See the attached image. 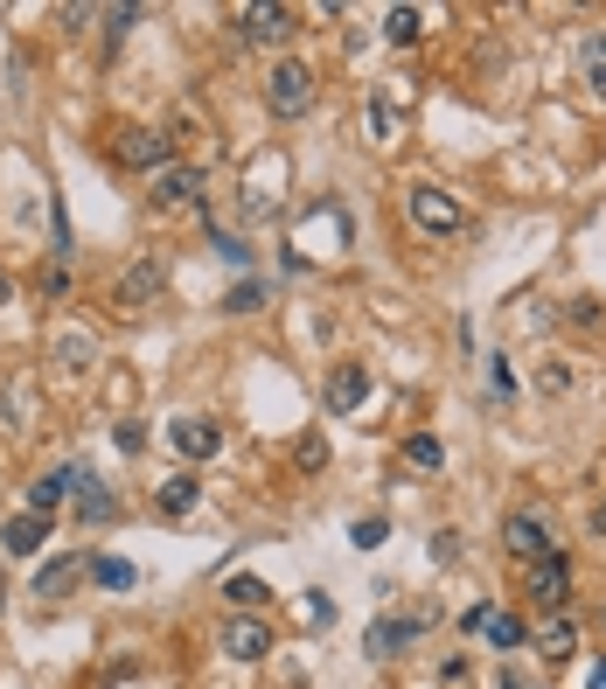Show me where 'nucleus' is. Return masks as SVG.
Returning <instances> with one entry per match:
<instances>
[{
	"mask_svg": "<svg viewBox=\"0 0 606 689\" xmlns=\"http://www.w3.org/2000/svg\"><path fill=\"white\" fill-rule=\"evenodd\" d=\"M119 161L161 174V168H168V140H161V132H147V126H126V132H119Z\"/></svg>",
	"mask_w": 606,
	"mask_h": 689,
	"instance_id": "1a4fd4ad",
	"label": "nucleus"
},
{
	"mask_svg": "<svg viewBox=\"0 0 606 689\" xmlns=\"http://www.w3.org/2000/svg\"><path fill=\"white\" fill-rule=\"evenodd\" d=\"M133 21H140V8H105V42H119Z\"/></svg>",
	"mask_w": 606,
	"mask_h": 689,
	"instance_id": "bb28decb",
	"label": "nucleus"
},
{
	"mask_svg": "<svg viewBox=\"0 0 606 689\" xmlns=\"http://www.w3.org/2000/svg\"><path fill=\"white\" fill-rule=\"evenodd\" d=\"M70 488H77V467H63V473H42V481L29 488V516H57Z\"/></svg>",
	"mask_w": 606,
	"mask_h": 689,
	"instance_id": "2eb2a0df",
	"label": "nucleus"
},
{
	"mask_svg": "<svg viewBox=\"0 0 606 689\" xmlns=\"http://www.w3.org/2000/svg\"><path fill=\"white\" fill-rule=\"evenodd\" d=\"M384 36L390 42H418V36H426V14H418V8H390L384 14Z\"/></svg>",
	"mask_w": 606,
	"mask_h": 689,
	"instance_id": "4be33fe9",
	"label": "nucleus"
},
{
	"mask_svg": "<svg viewBox=\"0 0 606 689\" xmlns=\"http://www.w3.org/2000/svg\"><path fill=\"white\" fill-rule=\"evenodd\" d=\"M0 300H8V279H0Z\"/></svg>",
	"mask_w": 606,
	"mask_h": 689,
	"instance_id": "f704fd0d",
	"label": "nucleus"
},
{
	"mask_svg": "<svg viewBox=\"0 0 606 689\" xmlns=\"http://www.w3.org/2000/svg\"><path fill=\"white\" fill-rule=\"evenodd\" d=\"M42 543H49V516H29V509H21V516L8 522V550H14V558H36Z\"/></svg>",
	"mask_w": 606,
	"mask_h": 689,
	"instance_id": "dca6fc26",
	"label": "nucleus"
},
{
	"mask_svg": "<svg viewBox=\"0 0 606 689\" xmlns=\"http://www.w3.org/2000/svg\"><path fill=\"white\" fill-rule=\"evenodd\" d=\"M209 244H217V251H223L230 264H245V244H237V237H230V230H217V223H209Z\"/></svg>",
	"mask_w": 606,
	"mask_h": 689,
	"instance_id": "c756f323",
	"label": "nucleus"
},
{
	"mask_svg": "<svg viewBox=\"0 0 606 689\" xmlns=\"http://www.w3.org/2000/svg\"><path fill=\"white\" fill-rule=\"evenodd\" d=\"M77 509H85V522H112L119 501H112V488H98L91 473H77Z\"/></svg>",
	"mask_w": 606,
	"mask_h": 689,
	"instance_id": "f3484780",
	"label": "nucleus"
},
{
	"mask_svg": "<svg viewBox=\"0 0 606 689\" xmlns=\"http://www.w3.org/2000/svg\"><path fill=\"white\" fill-rule=\"evenodd\" d=\"M237 29H245V42L272 49V42L294 36V8H237Z\"/></svg>",
	"mask_w": 606,
	"mask_h": 689,
	"instance_id": "423d86ee",
	"label": "nucleus"
},
{
	"mask_svg": "<svg viewBox=\"0 0 606 689\" xmlns=\"http://www.w3.org/2000/svg\"><path fill=\"white\" fill-rule=\"evenodd\" d=\"M266 104H272V119H307L314 112V70L307 63H272Z\"/></svg>",
	"mask_w": 606,
	"mask_h": 689,
	"instance_id": "f257e3e1",
	"label": "nucleus"
},
{
	"mask_svg": "<svg viewBox=\"0 0 606 689\" xmlns=\"http://www.w3.org/2000/svg\"><path fill=\"white\" fill-rule=\"evenodd\" d=\"M196 495H202V488H196V473H175V481L161 488V509H168V516H189V509H196Z\"/></svg>",
	"mask_w": 606,
	"mask_h": 689,
	"instance_id": "5701e85b",
	"label": "nucleus"
},
{
	"mask_svg": "<svg viewBox=\"0 0 606 689\" xmlns=\"http://www.w3.org/2000/svg\"><path fill=\"white\" fill-rule=\"evenodd\" d=\"M530 599H537V606H565V599H572V565L558 558V550L530 565Z\"/></svg>",
	"mask_w": 606,
	"mask_h": 689,
	"instance_id": "6e6552de",
	"label": "nucleus"
},
{
	"mask_svg": "<svg viewBox=\"0 0 606 689\" xmlns=\"http://www.w3.org/2000/svg\"><path fill=\"white\" fill-rule=\"evenodd\" d=\"M196 196H202V174L196 168H161V174H153V202L181 209V202H196Z\"/></svg>",
	"mask_w": 606,
	"mask_h": 689,
	"instance_id": "4468645a",
	"label": "nucleus"
},
{
	"mask_svg": "<svg viewBox=\"0 0 606 689\" xmlns=\"http://www.w3.org/2000/svg\"><path fill=\"white\" fill-rule=\"evenodd\" d=\"M599 529H606V501H599Z\"/></svg>",
	"mask_w": 606,
	"mask_h": 689,
	"instance_id": "72a5a7b5",
	"label": "nucleus"
},
{
	"mask_svg": "<svg viewBox=\"0 0 606 689\" xmlns=\"http://www.w3.org/2000/svg\"><path fill=\"white\" fill-rule=\"evenodd\" d=\"M223 599H230V606H245V613H251V606H266V599H272V586H266L258 571H230V578H223Z\"/></svg>",
	"mask_w": 606,
	"mask_h": 689,
	"instance_id": "a211bd4d",
	"label": "nucleus"
},
{
	"mask_svg": "<svg viewBox=\"0 0 606 689\" xmlns=\"http://www.w3.org/2000/svg\"><path fill=\"white\" fill-rule=\"evenodd\" d=\"M161 286H168V264L161 258H133V264H126V279H119V307L140 313V307L161 300Z\"/></svg>",
	"mask_w": 606,
	"mask_h": 689,
	"instance_id": "7ed1b4c3",
	"label": "nucleus"
},
{
	"mask_svg": "<svg viewBox=\"0 0 606 689\" xmlns=\"http://www.w3.org/2000/svg\"><path fill=\"white\" fill-rule=\"evenodd\" d=\"M294 460H300L307 473H321V467H328V439H321V432H307V439H300V453H294Z\"/></svg>",
	"mask_w": 606,
	"mask_h": 689,
	"instance_id": "a878e982",
	"label": "nucleus"
},
{
	"mask_svg": "<svg viewBox=\"0 0 606 689\" xmlns=\"http://www.w3.org/2000/svg\"><path fill=\"white\" fill-rule=\"evenodd\" d=\"M217 641H223V655H230V661H258V655H272V627H266V620H251V613H237V620L217 633Z\"/></svg>",
	"mask_w": 606,
	"mask_h": 689,
	"instance_id": "20e7f679",
	"label": "nucleus"
},
{
	"mask_svg": "<svg viewBox=\"0 0 606 689\" xmlns=\"http://www.w3.org/2000/svg\"><path fill=\"white\" fill-rule=\"evenodd\" d=\"M586 689H606V661H593V676H586Z\"/></svg>",
	"mask_w": 606,
	"mask_h": 689,
	"instance_id": "2f4dec72",
	"label": "nucleus"
},
{
	"mask_svg": "<svg viewBox=\"0 0 606 689\" xmlns=\"http://www.w3.org/2000/svg\"><path fill=\"white\" fill-rule=\"evenodd\" d=\"M418 633H426V613L418 620H377L370 633H362V648H370V661H390V655H405Z\"/></svg>",
	"mask_w": 606,
	"mask_h": 689,
	"instance_id": "0eeeda50",
	"label": "nucleus"
},
{
	"mask_svg": "<svg viewBox=\"0 0 606 689\" xmlns=\"http://www.w3.org/2000/svg\"><path fill=\"white\" fill-rule=\"evenodd\" d=\"M258 300H266V286H258V279H245V286H237V293H230L223 307H230V313H251Z\"/></svg>",
	"mask_w": 606,
	"mask_h": 689,
	"instance_id": "cd10ccee",
	"label": "nucleus"
},
{
	"mask_svg": "<svg viewBox=\"0 0 606 689\" xmlns=\"http://www.w3.org/2000/svg\"><path fill=\"white\" fill-rule=\"evenodd\" d=\"M362 397H370V369H362V362H335V377H328V418H349Z\"/></svg>",
	"mask_w": 606,
	"mask_h": 689,
	"instance_id": "39448f33",
	"label": "nucleus"
},
{
	"mask_svg": "<svg viewBox=\"0 0 606 689\" xmlns=\"http://www.w3.org/2000/svg\"><path fill=\"white\" fill-rule=\"evenodd\" d=\"M217 446H223V432L209 426V418H175V453L181 460H217Z\"/></svg>",
	"mask_w": 606,
	"mask_h": 689,
	"instance_id": "9b49d317",
	"label": "nucleus"
},
{
	"mask_svg": "<svg viewBox=\"0 0 606 689\" xmlns=\"http://www.w3.org/2000/svg\"><path fill=\"white\" fill-rule=\"evenodd\" d=\"M503 689H530V682H523V676H503Z\"/></svg>",
	"mask_w": 606,
	"mask_h": 689,
	"instance_id": "473e14b6",
	"label": "nucleus"
},
{
	"mask_svg": "<svg viewBox=\"0 0 606 689\" xmlns=\"http://www.w3.org/2000/svg\"><path fill=\"white\" fill-rule=\"evenodd\" d=\"M578 77H586L593 91H606V36H593L586 49H578Z\"/></svg>",
	"mask_w": 606,
	"mask_h": 689,
	"instance_id": "b1692460",
	"label": "nucleus"
},
{
	"mask_svg": "<svg viewBox=\"0 0 606 689\" xmlns=\"http://www.w3.org/2000/svg\"><path fill=\"white\" fill-rule=\"evenodd\" d=\"M405 460H411L418 473H439V467H446V446H439L433 432H411V439H405Z\"/></svg>",
	"mask_w": 606,
	"mask_h": 689,
	"instance_id": "aec40b11",
	"label": "nucleus"
},
{
	"mask_svg": "<svg viewBox=\"0 0 606 689\" xmlns=\"http://www.w3.org/2000/svg\"><path fill=\"white\" fill-rule=\"evenodd\" d=\"M537 383H544V390H572V369H565V362H544Z\"/></svg>",
	"mask_w": 606,
	"mask_h": 689,
	"instance_id": "7c9ffc66",
	"label": "nucleus"
},
{
	"mask_svg": "<svg viewBox=\"0 0 606 689\" xmlns=\"http://www.w3.org/2000/svg\"><path fill=\"white\" fill-rule=\"evenodd\" d=\"M503 543L516 550L523 565H537V558H550V529H544V516H509V529H503Z\"/></svg>",
	"mask_w": 606,
	"mask_h": 689,
	"instance_id": "9d476101",
	"label": "nucleus"
},
{
	"mask_svg": "<svg viewBox=\"0 0 606 689\" xmlns=\"http://www.w3.org/2000/svg\"><path fill=\"white\" fill-rule=\"evenodd\" d=\"M349 537H356V550H377V543L390 537V522H384V516H362V522L349 529Z\"/></svg>",
	"mask_w": 606,
	"mask_h": 689,
	"instance_id": "393cba45",
	"label": "nucleus"
},
{
	"mask_svg": "<svg viewBox=\"0 0 606 689\" xmlns=\"http://www.w3.org/2000/svg\"><path fill=\"white\" fill-rule=\"evenodd\" d=\"M405 209H411V223L426 230V237H454L460 230V202L439 189V181H418V189L405 196Z\"/></svg>",
	"mask_w": 606,
	"mask_h": 689,
	"instance_id": "f03ea898",
	"label": "nucleus"
},
{
	"mask_svg": "<svg viewBox=\"0 0 606 689\" xmlns=\"http://www.w3.org/2000/svg\"><path fill=\"white\" fill-rule=\"evenodd\" d=\"M467 633H488L503 655L523 648V620H516V613H495V606H474V613H467Z\"/></svg>",
	"mask_w": 606,
	"mask_h": 689,
	"instance_id": "f8f14e48",
	"label": "nucleus"
},
{
	"mask_svg": "<svg viewBox=\"0 0 606 689\" xmlns=\"http://www.w3.org/2000/svg\"><path fill=\"white\" fill-rule=\"evenodd\" d=\"M488 390H495V397H516V377H509L503 356H488Z\"/></svg>",
	"mask_w": 606,
	"mask_h": 689,
	"instance_id": "c85d7f7f",
	"label": "nucleus"
},
{
	"mask_svg": "<svg viewBox=\"0 0 606 689\" xmlns=\"http://www.w3.org/2000/svg\"><path fill=\"white\" fill-rule=\"evenodd\" d=\"M91 578H98V586H105V592H133V586H140V571H133V565H126V558H105V550H98V558H91Z\"/></svg>",
	"mask_w": 606,
	"mask_h": 689,
	"instance_id": "6ab92c4d",
	"label": "nucleus"
},
{
	"mask_svg": "<svg viewBox=\"0 0 606 689\" xmlns=\"http://www.w3.org/2000/svg\"><path fill=\"white\" fill-rule=\"evenodd\" d=\"M537 648H544L550 661H572V655H578V627H572V620H550V627L537 633Z\"/></svg>",
	"mask_w": 606,
	"mask_h": 689,
	"instance_id": "412c9836",
	"label": "nucleus"
},
{
	"mask_svg": "<svg viewBox=\"0 0 606 689\" xmlns=\"http://www.w3.org/2000/svg\"><path fill=\"white\" fill-rule=\"evenodd\" d=\"M91 571V558H49L42 571H36V599H63V592H77V578Z\"/></svg>",
	"mask_w": 606,
	"mask_h": 689,
	"instance_id": "ddd939ff",
	"label": "nucleus"
}]
</instances>
